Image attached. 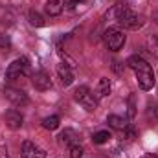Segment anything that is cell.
I'll list each match as a JSON object with an SVG mask.
<instances>
[{
  "label": "cell",
  "instance_id": "obj_1",
  "mask_svg": "<svg viewBox=\"0 0 158 158\" xmlns=\"http://www.w3.org/2000/svg\"><path fill=\"white\" fill-rule=\"evenodd\" d=\"M125 64L134 70L136 79H138V85H140L142 90H151V88L155 86V72H153L151 64H149L143 57H140V55H131Z\"/></svg>",
  "mask_w": 158,
  "mask_h": 158
},
{
  "label": "cell",
  "instance_id": "obj_2",
  "mask_svg": "<svg viewBox=\"0 0 158 158\" xmlns=\"http://www.w3.org/2000/svg\"><path fill=\"white\" fill-rule=\"evenodd\" d=\"M30 70H31L30 59H28V57H19V59H15V61L7 66V70H6V79H7V81H19V79L26 77V76L30 74Z\"/></svg>",
  "mask_w": 158,
  "mask_h": 158
},
{
  "label": "cell",
  "instance_id": "obj_3",
  "mask_svg": "<svg viewBox=\"0 0 158 158\" xmlns=\"http://www.w3.org/2000/svg\"><path fill=\"white\" fill-rule=\"evenodd\" d=\"M116 22H118L123 30H132V31H134V30H140V28L145 24L143 17L136 15V13H134V11L129 7V6H127L123 11H121V15L118 17V20H116Z\"/></svg>",
  "mask_w": 158,
  "mask_h": 158
},
{
  "label": "cell",
  "instance_id": "obj_4",
  "mask_svg": "<svg viewBox=\"0 0 158 158\" xmlns=\"http://www.w3.org/2000/svg\"><path fill=\"white\" fill-rule=\"evenodd\" d=\"M74 99L77 101L85 110H88V112H94V110L98 109V99H96L94 92H92L88 86H79V88H76Z\"/></svg>",
  "mask_w": 158,
  "mask_h": 158
},
{
  "label": "cell",
  "instance_id": "obj_5",
  "mask_svg": "<svg viewBox=\"0 0 158 158\" xmlns=\"http://www.w3.org/2000/svg\"><path fill=\"white\" fill-rule=\"evenodd\" d=\"M103 40H105V44H107V48L109 50H112V52H119L123 46H125V33L118 30V28H110V30H107L105 31V35H103Z\"/></svg>",
  "mask_w": 158,
  "mask_h": 158
},
{
  "label": "cell",
  "instance_id": "obj_6",
  "mask_svg": "<svg viewBox=\"0 0 158 158\" xmlns=\"http://www.w3.org/2000/svg\"><path fill=\"white\" fill-rule=\"evenodd\" d=\"M31 85L35 86V90H40V92H46L52 88V77L46 70H39L31 76Z\"/></svg>",
  "mask_w": 158,
  "mask_h": 158
},
{
  "label": "cell",
  "instance_id": "obj_7",
  "mask_svg": "<svg viewBox=\"0 0 158 158\" xmlns=\"http://www.w3.org/2000/svg\"><path fill=\"white\" fill-rule=\"evenodd\" d=\"M4 94H6V98H7L15 107H24V105L30 103L28 94H26L24 90H19V88H6Z\"/></svg>",
  "mask_w": 158,
  "mask_h": 158
},
{
  "label": "cell",
  "instance_id": "obj_8",
  "mask_svg": "<svg viewBox=\"0 0 158 158\" xmlns=\"http://www.w3.org/2000/svg\"><path fill=\"white\" fill-rule=\"evenodd\" d=\"M20 156L22 158H46V151L40 149L39 145H35L33 142L26 140L20 147Z\"/></svg>",
  "mask_w": 158,
  "mask_h": 158
},
{
  "label": "cell",
  "instance_id": "obj_9",
  "mask_svg": "<svg viewBox=\"0 0 158 158\" xmlns=\"http://www.w3.org/2000/svg\"><path fill=\"white\" fill-rule=\"evenodd\" d=\"M4 121H6V125H7L9 129L17 131V129H20V127H22L24 118H22V114H20L17 109H9V110L4 114Z\"/></svg>",
  "mask_w": 158,
  "mask_h": 158
},
{
  "label": "cell",
  "instance_id": "obj_10",
  "mask_svg": "<svg viewBox=\"0 0 158 158\" xmlns=\"http://www.w3.org/2000/svg\"><path fill=\"white\" fill-rule=\"evenodd\" d=\"M57 76L61 79V83L64 85V86H70L72 83H74V70L70 68V64H66V63H59L57 64Z\"/></svg>",
  "mask_w": 158,
  "mask_h": 158
},
{
  "label": "cell",
  "instance_id": "obj_11",
  "mask_svg": "<svg viewBox=\"0 0 158 158\" xmlns=\"http://www.w3.org/2000/svg\"><path fill=\"white\" fill-rule=\"evenodd\" d=\"M59 143L61 145H74V143H79V134L74 131V129H64L61 134H59Z\"/></svg>",
  "mask_w": 158,
  "mask_h": 158
},
{
  "label": "cell",
  "instance_id": "obj_12",
  "mask_svg": "<svg viewBox=\"0 0 158 158\" xmlns=\"http://www.w3.org/2000/svg\"><path fill=\"white\" fill-rule=\"evenodd\" d=\"M110 88H112V85H110V79H109V77H101V79H99V83H98V88H96V92H94L96 99L107 98V96L110 94Z\"/></svg>",
  "mask_w": 158,
  "mask_h": 158
},
{
  "label": "cell",
  "instance_id": "obj_13",
  "mask_svg": "<svg viewBox=\"0 0 158 158\" xmlns=\"http://www.w3.org/2000/svg\"><path fill=\"white\" fill-rule=\"evenodd\" d=\"M64 9V0H46V13L50 17H59Z\"/></svg>",
  "mask_w": 158,
  "mask_h": 158
},
{
  "label": "cell",
  "instance_id": "obj_14",
  "mask_svg": "<svg viewBox=\"0 0 158 158\" xmlns=\"http://www.w3.org/2000/svg\"><path fill=\"white\" fill-rule=\"evenodd\" d=\"M107 123H109L112 129H116V131H125V129L129 127V119L123 118V116H118V114H110V116L107 118Z\"/></svg>",
  "mask_w": 158,
  "mask_h": 158
},
{
  "label": "cell",
  "instance_id": "obj_15",
  "mask_svg": "<svg viewBox=\"0 0 158 158\" xmlns=\"http://www.w3.org/2000/svg\"><path fill=\"white\" fill-rule=\"evenodd\" d=\"M28 19H30V24H31V26H37V28H42V26L46 24L44 19H42V15L37 13L35 9H31V11L28 13Z\"/></svg>",
  "mask_w": 158,
  "mask_h": 158
},
{
  "label": "cell",
  "instance_id": "obj_16",
  "mask_svg": "<svg viewBox=\"0 0 158 158\" xmlns=\"http://www.w3.org/2000/svg\"><path fill=\"white\" fill-rule=\"evenodd\" d=\"M59 123H61L59 116H48V118L42 119V127L48 129V131H55V129L59 127Z\"/></svg>",
  "mask_w": 158,
  "mask_h": 158
},
{
  "label": "cell",
  "instance_id": "obj_17",
  "mask_svg": "<svg viewBox=\"0 0 158 158\" xmlns=\"http://www.w3.org/2000/svg\"><path fill=\"white\" fill-rule=\"evenodd\" d=\"M109 140H110V132H109V131H99V132H96V134L92 136V142L98 143V145H101V143H105V142H109Z\"/></svg>",
  "mask_w": 158,
  "mask_h": 158
},
{
  "label": "cell",
  "instance_id": "obj_18",
  "mask_svg": "<svg viewBox=\"0 0 158 158\" xmlns=\"http://www.w3.org/2000/svg\"><path fill=\"white\" fill-rule=\"evenodd\" d=\"M83 147L79 145V143H74V145H70V158H83Z\"/></svg>",
  "mask_w": 158,
  "mask_h": 158
},
{
  "label": "cell",
  "instance_id": "obj_19",
  "mask_svg": "<svg viewBox=\"0 0 158 158\" xmlns=\"http://www.w3.org/2000/svg\"><path fill=\"white\" fill-rule=\"evenodd\" d=\"M0 50H2V52H9V50H11V40H9V37H7L6 33L0 35Z\"/></svg>",
  "mask_w": 158,
  "mask_h": 158
},
{
  "label": "cell",
  "instance_id": "obj_20",
  "mask_svg": "<svg viewBox=\"0 0 158 158\" xmlns=\"http://www.w3.org/2000/svg\"><path fill=\"white\" fill-rule=\"evenodd\" d=\"M123 132H125V138H127V140H134V138H136V134H138V131L134 129V125H132V123H129V127H127Z\"/></svg>",
  "mask_w": 158,
  "mask_h": 158
},
{
  "label": "cell",
  "instance_id": "obj_21",
  "mask_svg": "<svg viewBox=\"0 0 158 158\" xmlns=\"http://www.w3.org/2000/svg\"><path fill=\"white\" fill-rule=\"evenodd\" d=\"M134 96H131L129 98V119H132L134 118V114H136V109H134Z\"/></svg>",
  "mask_w": 158,
  "mask_h": 158
},
{
  "label": "cell",
  "instance_id": "obj_22",
  "mask_svg": "<svg viewBox=\"0 0 158 158\" xmlns=\"http://www.w3.org/2000/svg\"><path fill=\"white\" fill-rule=\"evenodd\" d=\"M114 72L116 74H123L125 72V64L123 63H114Z\"/></svg>",
  "mask_w": 158,
  "mask_h": 158
},
{
  "label": "cell",
  "instance_id": "obj_23",
  "mask_svg": "<svg viewBox=\"0 0 158 158\" xmlns=\"http://www.w3.org/2000/svg\"><path fill=\"white\" fill-rule=\"evenodd\" d=\"M0 158H11L9 156V151L6 145H0Z\"/></svg>",
  "mask_w": 158,
  "mask_h": 158
},
{
  "label": "cell",
  "instance_id": "obj_24",
  "mask_svg": "<svg viewBox=\"0 0 158 158\" xmlns=\"http://www.w3.org/2000/svg\"><path fill=\"white\" fill-rule=\"evenodd\" d=\"M81 2H85V0H64V6H68V7H74V6H77Z\"/></svg>",
  "mask_w": 158,
  "mask_h": 158
},
{
  "label": "cell",
  "instance_id": "obj_25",
  "mask_svg": "<svg viewBox=\"0 0 158 158\" xmlns=\"http://www.w3.org/2000/svg\"><path fill=\"white\" fill-rule=\"evenodd\" d=\"M153 42L156 44V39H151V44H153ZM151 53H155V55L158 57V46H155V48H151Z\"/></svg>",
  "mask_w": 158,
  "mask_h": 158
},
{
  "label": "cell",
  "instance_id": "obj_26",
  "mask_svg": "<svg viewBox=\"0 0 158 158\" xmlns=\"http://www.w3.org/2000/svg\"><path fill=\"white\" fill-rule=\"evenodd\" d=\"M142 158H158V156H156V155H151V153H149V155H143Z\"/></svg>",
  "mask_w": 158,
  "mask_h": 158
},
{
  "label": "cell",
  "instance_id": "obj_27",
  "mask_svg": "<svg viewBox=\"0 0 158 158\" xmlns=\"http://www.w3.org/2000/svg\"><path fill=\"white\" fill-rule=\"evenodd\" d=\"M155 116H156V119H158V107L155 109Z\"/></svg>",
  "mask_w": 158,
  "mask_h": 158
}]
</instances>
